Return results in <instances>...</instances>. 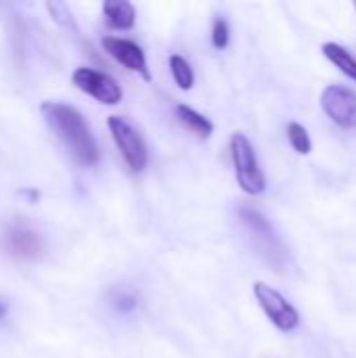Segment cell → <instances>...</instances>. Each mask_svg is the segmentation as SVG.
I'll list each match as a JSON object with an SVG mask.
<instances>
[{
	"label": "cell",
	"instance_id": "cell-13",
	"mask_svg": "<svg viewBox=\"0 0 356 358\" xmlns=\"http://www.w3.org/2000/svg\"><path fill=\"white\" fill-rule=\"evenodd\" d=\"M170 71H172V78L174 82L178 84L180 90H191L193 84H195V73H193V67L189 65V61L180 55H172L170 57Z\"/></svg>",
	"mask_w": 356,
	"mask_h": 358
},
{
	"label": "cell",
	"instance_id": "cell-19",
	"mask_svg": "<svg viewBox=\"0 0 356 358\" xmlns=\"http://www.w3.org/2000/svg\"><path fill=\"white\" fill-rule=\"evenodd\" d=\"M355 10H356V2H355Z\"/></svg>",
	"mask_w": 356,
	"mask_h": 358
},
{
	"label": "cell",
	"instance_id": "cell-6",
	"mask_svg": "<svg viewBox=\"0 0 356 358\" xmlns=\"http://www.w3.org/2000/svg\"><path fill=\"white\" fill-rule=\"evenodd\" d=\"M321 107L327 113V117L338 124L340 128L356 130V94L355 90L340 86V84H329L321 92Z\"/></svg>",
	"mask_w": 356,
	"mask_h": 358
},
{
	"label": "cell",
	"instance_id": "cell-1",
	"mask_svg": "<svg viewBox=\"0 0 356 358\" xmlns=\"http://www.w3.org/2000/svg\"><path fill=\"white\" fill-rule=\"evenodd\" d=\"M42 113L52 132L63 141L76 164H80L82 168H92L99 164V145L88 122L78 109L65 103L50 101L42 105Z\"/></svg>",
	"mask_w": 356,
	"mask_h": 358
},
{
	"label": "cell",
	"instance_id": "cell-15",
	"mask_svg": "<svg viewBox=\"0 0 356 358\" xmlns=\"http://www.w3.org/2000/svg\"><path fill=\"white\" fill-rule=\"evenodd\" d=\"M212 44L214 48L222 50L229 46V25L225 19H216L214 21V27H212Z\"/></svg>",
	"mask_w": 356,
	"mask_h": 358
},
{
	"label": "cell",
	"instance_id": "cell-18",
	"mask_svg": "<svg viewBox=\"0 0 356 358\" xmlns=\"http://www.w3.org/2000/svg\"><path fill=\"white\" fill-rule=\"evenodd\" d=\"M6 317H8V302H6V298L0 296V321H4Z\"/></svg>",
	"mask_w": 356,
	"mask_h": 358
},
{
	"label": "cell",
	"instance_id": "cell-10",
	"mask_svg": "<svg viewBox=\"0 0 356 358\" xmlns=\"http://www.w3.org/2000/svg\"><path fill=\"white\" fill-rule=\"evenodd\" d=\"M103 15L113 29H132L136 23V8L128 0H107L103 4Z\"/></svg>",
	"mask_w": 356,
	"mask_h": 358
},
{
	"label": "cell",
	"instance_id": "cell-2",
	"mask_svg": "<svg viewBox=\"0 0 356 358\" xmlns=\"http://www.w3.org/2000/svg\"><path fill=\"white\" fill-rule=\"evenodd\" d=\"M231 157L235 166V176L243 193L260 195L266 191V176L258 166L254 147L243 132H235L231 136Z\"/></svg>",
	"mask_w": 356,
	"mask_h": 358
},
{
	"label": "cell",
	"instance_id": "cell-16",
	"mask_svg": "<svg viewBox=\"0 0 356 358\" xmlns=\"http://www.w3.org/2000/svg\"><path fill=\"white\" fill-rule=\"evenodd\" d=\"M46 8L52 13V17H55L57 23H61V25H71V13H69L67 4H63V2H48Z\"/></svg>",
	"mask_w": 356,
	"mask_h": 358
},
{
	"label": "cell",
	"instance_id": "cell-11",
	"mask_svg": "<svg viewBox=\"0 0 356 358\" xmlns=\"http://www.w3.org/2000/svg\"><path fill=\"white\" fill-rule=\"evenodd\" d=\"M176 117L187 130H191L199 138H210L214 132V124L189 105H176Z\"/></svg>",
	"mask_w": 356,
	"mask_h": 358
},
{
	"label": "cell",
	"instance_id": "cell-3",
	"mask_svg": "<svg viewBox=\"0 0 356 358\" xmlns=\"http://www.w3.org/2000/svg\"><path fill=\"white\" fill-rule=\"evenodd\" d=\"M4 248L8 256L17 262H38L46 254L44 237L23 220H13L4 229Z\"/></svg>",
	"mask_w": 356,
	"mask_h": 358
},
{
	"label": "cell",
	"instance_id": "cell-17",
	"mask_svg": "<svg viewBox=\"0 0 356 358\" xmlns=\"http://www.w3.org/2000/svg\"><path fill=\"white\" fill-rule=\"evenodd\" d=\"M136 296H132V294H120V296H115L113 298V306H115V310H120V313H132L134 308H136Z\"/></svg>",
	"mask_w": 356,
	"mask_h": 358
},
{
	"label": "cell",
	"instance_id": "cell-7",
	"mask_svg": "<svg viewBox=\"0 0 356 358\" xmlns=\"http://www.w3.org/2000/svg\"><path fill=\"white\" fill-rule=\"evenodd\" d=\"M71 80L82 92L94 96L103 105H118L122 101L120 84L103 71H97L92 67H78L73 71Z\"/></svg>",
	"mask_w": 356,
	"mask_h": 358
},
{
	"label": "cell",
	"instance_id": "cell-14",
	"mask_svg": "<svg viewBox=\"0 0 356 358\" xmlns=\"http://www.w3.org/2000/svg\"><path fill=\"white\" fill-rule=\"evenodd\" d=\"M287 138H290V145L294 147L296 153L300 155H308L313 151V143H311V136L306 132V128L298 122H292L287 126Z\"/></svg>",
	"mask_w": 356,
	"mask_h": 358
},
{
	"label": "cell",
	"instance_id": "cell-5",
	"mask_svg": "<svg viewBox=\"0 0 356 358\" xmlns=\"http://www.w3.org/2000/svg\"><path fill=\"white\" fill-rule=\"evenodd\" d=\"M254 296L260 304V308L264 310V315L271 319V323L281 329V331H294L300 325V315L298 310L271 285L256 281L254 283Z\"/></svg>",
	"mask_w": 356,
	"mask_h": 358
},
{
	"label": "cell",
	"instance_id": "cell-12",
	"mask_svg": "<svg viewBox=\"0 0 356 358\" xmlns=\"http://www.w3.org/2000/svg\"><path fill=\"white\" fill-rule=\"evenodd\" d=\"M321 50H323V55H325V57H327L344 76H348L350 80H355L356 82V59L348 48H344V46L338 44V42H325V44L321 46Z\"/></svg>",
	"mask_w": 356,
	"mask_h": 358
},
{
	"label": "cell",
	"instance_id": "cell-8",
	"mask_svg": "<svg viewBox=\"0 0 356 358\" xmlns=\"http://www.w3.org/2000/svg\"><path fill=\"white\" fill-rule=\"evenodd\" d=\"M101 44L120 65H124L130 71L141 73L145 80H151V73L147 67V57L136 42L126 40V38H118V36H105L101 40Z\"/></svg>",
	"mask_w": 356,
	"mask_h": 358
},
{
	"label": "cell",
	"instance_id": "cell-9",
	"mask_svg": "<svg viewBox=\"0 0 356 358\" xmlns=\"http://www.w3.org/2000/svg\"><path fill=\"white\" fill-rule=\"evenodd\" d=\"M239 218L245 224V229L254 235V239L262 248V252L283 256V248H281V243H279V239L275 235V229L271 227V222L258 210L248 208V206H241L239 208Z\"/></svg>",
	"mask_w": 356,
	"mask_h": 358
},
{
	"label": "cell",
	"instance_id": "cell-4",
	"mask_svg": "<svg viewBox=\"0 0 356 358\" xmlns=\"http://www.w3.org/2000/svg\"><path fill=\"white\" fill-rule=\"evenodd\" d=\"M107 128H109L124 162L128 164V168L132 172H143L149 164V151H147V145H145L143 136L138 134V130L132 128L120 115H111L107 120Z\"/></svg>",
	"mask_w": 356,
	"mask_h": 358
}]
</instances>
